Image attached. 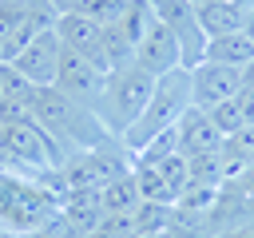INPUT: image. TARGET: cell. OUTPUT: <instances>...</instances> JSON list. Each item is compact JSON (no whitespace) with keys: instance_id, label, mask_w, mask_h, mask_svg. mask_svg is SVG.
Here are the masks:
<instances>
[{"instance_id":"6da1fadb","label":"cell","mask_w":254,"mask_h":238,"mask_svg":"<svg viewBox=\"0 0 254 238\" xmlns=\"http://www.w3.org/2000/svg\"><path fill=\"white\" fill-rule=\"evenodd\" d=\"M32 119L48 131V139H52L64 155L95 151V147H103V143L111 139L107 127L95 119L91 107L67 99V95L56 91V87H32Z\"/></svg>"},{"instance_id":"7a4b0ae2","label":"cell","mask_w":254,"mask_h":238,"mask_svg":"<svg viewBox=\"0 0 254 238\" xmlns=\"http://www.w3.org/2000/svg\"><path fill=\"white\" fill-rule=\"evenodd\" d=\"M187 107H190V71H187V67H175V71L159 75V79H155V91H151V99H147V107H143V115L123 131V147L131 151V159H135V151H143L159 131L179 127V119L187 115Z\"/></svg>"},{"instance_id":"3957f363","label":"cell","mask_w":254,"mask_h":238,"mask_svg":"<svg viewBox=\"0 0 254 238\" xmlns=\"http://www.w3.org/2000/svg\"><path fill=\"white\" fill-rule=\"evenodd\" d=\"M151 91H155V75H147L139 63H127V67L107 71V83H103V91H99V99H95L91 111L107 127V135L123 139V131L143 115Z\"/></svg>"},{"instance_id":"277c9868","label":"cell","mask_w":254,"mask_h":238,"mask_svg":"<svg viewBox=\"0 0 254 238\" xmlns=\"http://www.w3.org/2000/svg\"><path fill=\"white\" fill-rule=\"evenodd\" d=\"M103 83H107V71H99L95 63H87L83 56H75V52L64 48L60 71H56V83H52L56 91H64L67 99H75V103H83V107H95Z\"/></svg>"},{"instance_id":"5b68a950","label":"cell","mask_w":254,"mask_h":238,"mask_svg":"<svg viewBox=\"0 0 254 238\" xmlns=\"http://www.w3.org/2000/svg\"><path fill=\"white\" fill-rule=\"evenodd\" d=\"M56 36H60V44H64L67 52L83 56V60L95 63L99 71H111L107 52H103V28H99L95 20H87V16H79V12H60Z\"/></svg>"},{"instance_id":"8992f818","label":"cell","mask_w":254,"mask_h":238,"mask_svg":"<svg viewBox=\"0 0 254 238\" xmlns=\"http://www.w3.org/2000/svg\"><path fill=\"white\" fill-rule=\"evenodd\" d=\"M60 56H64V44H60L56 28H48V32H40V36L12 60V67H16L32 87H52V83H56V71H60Z\"/></svg>"},{"instance_id":"52a82bcc","label":"cell","mask_w":254,"mask_h":238,"mask_svg":"<svg viewBox=\"0 0 254 238\" xmlns=\"http://www.w3.org/2000/svg\"><path fill=\"white\" fill-rule=\"evenodd\" d=\"M242 91V71L238 67H226V63H210L202 60L198 67H190V103L210 111L214 103L222 99H234Z\"/></svg>"},{"instance_id":"ba28073f","label":"cell","mask_w":254,"mask_h":238,"mask_svg":"<svg viewBox=\"0 0 254 238\" xmlns=\"http://www.w3.org/2000/svg\"><path fill=\"white\" fill-rule=\"evenodd\" d=\"M135 63L147 71V75H167V71H175V67H183V44H179V36L167 28V24H151L147 28V36L135 44Z\"/></svg>"},{"instance_id":"9c48e42d","label":"cell","mask_w":254,"mask_h":238,"mask_svg":"<svg viewBox=\"0 0 254 238\" xmlns=\"http://www.w3.org/2000/svg\"><path fill=\"white\" fill-rule=\"evenodd\" d=\"M222 151V131L210 123V115L202 107H187V115L179 119V155L194 159V155H218Z\"/></svg>"},{"instance_id":"30bf717a","label":"cell","mask_w":254,"mask_h":238,"mask_svg":"<svg viewBox=\"0 0 254 238\" xmlns=\"http://www.w3.org/2000/svg\"><path fill=\"white\" fill-rule=\"evenodd\" d=\"M246 12L250 8H238V4H226V0H206L202 8H194L198 16V28L202 36H226V32H246Z\"/></svg>"},{"instance_id":"8fae6325","label":"cell","mask_w":254,"mask_h":238,"mask_svg":"<svg viewBox=\"0 0 254 238\" xmlns=\"http://www.w3.org/2000/svg\"><path fill=\"white\" fill-rule=\"evenodd\" d=\"M202 60H210V63H226V67H246L250 60H254V40L246 36V32H226V36H210L206 40V52H202Z\"/></svg>"},{"instance_id":"7c38bea8","label":"cell","mask_w":254,"mask_h":238,"mask_svg":"<svg viewBox=\"0 0 254 238\" xmlns=\"http://www.w3.org/2000/svg\"><path fill=\"white\" fill-rule=\"evenodd\" d=\"M99 194H103V214H131V210L143 202L139 182H135V175H131V171H127L123 178H115V182L99 186Z\"/></svg>"},{"instance_id":"4fadbf2b","label":"cell","mask_w":254,"mask_h":238,"mask_svg":"<svg viewBox=\"0 0 254 238\" xmlns=\"http://www.w3.org/2000/svg\"><path fill=\"white\" fill-rule=\"evenodd\" d=\"M171 214H175L171 202H139V206L131 210L135 234H163V230L171 226Z\"/></svg>"},{"instance_id":"5bb4252c","label":"cell","mask_w":254,"mask_h":238,"mask_svg":"<svg viewBox=\"0 0 254 238\" xmlns=\"http://www.w3.org/2000/svg\"><path fill=\"white\" fill-rule=\"evenodd\" d=\"M155 20H159V16H155L151 0H127V8H123V20H119V28L127 32V40H131V44H139V40L147 36V28H151Z\"/></svg>"},{"instance_id":"9a60e30c","label":"cell","mask_w":254,"mask_h":238,"mask_svg":"<svg viewBox=\"0 0 254 238\" xmlns=\"http://www.w3.org/2000/svg\"><path fill=\"white\" fill-rule=\"evenodd\" d=\"M103 52H107L111 71H115V67H127V63H135V44L127 40V32H123L119 24H107V28H103Z\"/></svg>"},{"instance_id":"2e32d148","label":"cell","mask_w":254,"mask_h":238,"mask_svg":"<svg viewBox=\"0 0 254 238\" xmlns=\"http://www.w3.org/2000/svg\"><path fill=\"white\" fill-rule=\"evenodd\" d=\"M123 8H127V0H75L67 12H79V16L95 20L99 28H107V24H119L123 20Z\"/></svg>"},{"instance_id":"e0dca14e","label":"cell","mask_w":254,"mask_h":238,"mask_svg":"<svg viewBox=\"0 0 254 238\" xmlns=\"http://www.w3.org/2000/svg\"><path fill=\"white\" fill-rule=\"evenodd\" d=\"M171 155H179V127L159 131L143 151H135V163H163V159H171Z\"/></svg>"},{"instance_id":"ac0fdd59","label":"cell","mask_w":254,"mask_h":238,"mask_svg":"<svg viewBox=\"0 0 254 238\" xmlns=\"http://www.w3.org/2000/svg\"><path fill=\"white\" fill-rule=\"evenodd\" d=\"M187 167H190L194 186H222V159L218 155H194V159H187Z\"/></svg>"},{"instance_id":"d6986e66","label":"cell","mask_w":254,"mask_h":238,"mask_svg":"<svg viewBox=\"0 0 254 238\" xmlns=\"http://www.w3.org/2000/svg\"><path fill=\"white\" fill-rule=\"evenodd\" d=\"M206 115H210V123L222 131V139H226V135H234V131L246 123V119H242V107H238V95H234V99H222V103H214Z\"/></svg>"},{"instance_id":"ffe728a7","label":"cell","mask_w":254,"mask_h":238,"mask_svg":"<svg viewBox=\"0 0 254 238\" xmlns=\"http://www.w3.org/2000/svg\"><path fill=\"white\" fill-rule=\"evenodd\" d=\"M230 186H238V190H242V194L254 202V159H250V167L242 171V178H238V182H230Z\"/></svg>"},{"instance_id":"44dd1931","label":"cell","mask_w":254,"mask_h":238,"mask_svg":"<svg viewBox=\"0 0 254 238\" xmlns=\"http://www.w3.org/2000/svg\"><path fill=\"white\" fill-rule=\"evenodd\" d=\"M214 238H254V222H238V226H230V230H218Z\"/></svg>"},{"instance_id":"7402d4cb","label":"cell","mask_w":254,"mask_h":238,"mask_svg":"<svg viewBox=\"0 0 254 238\" xmlns=\"http://www.w3.org/2000/svg\"><path fill=\"white\" fill-rule=\"evenodd\" d=\"M242 87H246V91H254V60L242 67Z\"/></svg>"},{"instance_id":"603a6c76","label":"cell","mask_w":254,"mask_h":238,"mask_svg":"<svg viewBox=\"0 0 254 238\" xmlns=\"http://www.w3.org/2000/svg\"><path fill=\"white\" fill-rule=\"evenodd\" d=\"M246 36H250V40H254V8H250V12H246Z\"/></svg>"},{"instance_id":"cb8c5ba5","label":"cell","mask_w":254,"mask_h":238,"mask_svg":"<svg viewBox=\"0 0 254 238\" xmlns=\"http://www.w3.org/2000/svg\"><path fill=\"white\" fill-rule=\"evenodd\" d=\"M52 4H56V8H60V12H67V8H71V4H75V0H52Z\"/></svg>"},{"instance_id":"d4e9b609","label":"cell","mask_w":254,"mask_h":238,"mask_svg":"<svg viewBox=\"0 0 254 238\" xmlns=\"http://www.w3.org/2000/svg\"><path fill=\"white\" fill-rule=\"evenodd\" d=\"M226 4H238V8H254V0H226Z\"/></svg>"},{"instance_id":"484cf974","label":"cell","mask_w":254,"mask_h":238,"mask_svg":"<svg viewBox=\"0 0 254 238\" xmlns=\"http://www.w3.org/2000/svg\"><path fill=\"white\" fill-rule=\"evenodd\" d=\"M127 238H163V234H127Z\"/></svg>"},{"instance_id":"4316f807","label":"cell","mask_w":254,"mask_h":238,"mask_svg":"<svg viewBox=\"0 0 254 238\" xmlns=\"http://www.w3.org/2000/svg\"><path fill=\"white\" fill-rule=\"evenodd\" d=\"M0 238H20V234H12V230H0Z\"/></svg>"},{"instance_id":"83f0119b","label":"cell","mask_w":254,"mask_h":238,"mask_svg":"<svg viewBox=\"0 0 254 238\" xmlns=\"http://www.w3.org/2000/svg\"><path fill=\"white\" fill-rule=\"evenodd\" d=\"M0 151H4V123H0Z\"/></svg>"},{"instance_id":"f1b7e54d","label":"cell","mask_w":254,"mask_h":238,"mask_svg":"<svg viewBox=\"0 0 254 238\" xmlns=\"http://www.w3.org/2000/svg\"><path fill=\"white\" fill-rule=\"evenodd\" d=\"M190 4H194V8H202V4H206V0H190Z\"/></svg>"},{"instance_id":"f546056e","label":"cell","mask_w":254,"mask_h":238,"mask_svg":"<svg viewBox=\"0 0 254 238\" xmlns=\"http://www.w3.org/2000/svg\"><path fill=\"white\" fill-rule=\"evenodd\" d=\"M0 63H4V56H0Z\"/></svg>"}]
</instances>
